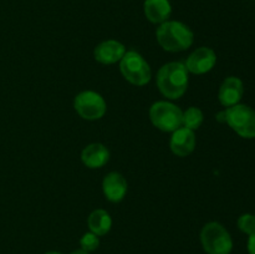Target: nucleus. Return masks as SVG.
I'll list each match as a JSON object with an SVG mask.
<instances>
[{
    "label": "nucleus",
    "mask_w": 255,
    "mask_h": 254,
    "mask_svg": "<svg viewBox=\"0 0 255 254\" xmlns=\"http://www.w3.org/2000/svg\"><path fill=\"white\" fill-rule=\"evenodd\" d=\"M157 87L164 97L181 99L188 87V71L183 62L173 61L164 64L157 72Z\"/></svg>",
    "instance_id": "nucleus-1"
},
{
    "label": "nucleus",
    "mask_w": 255,
    "mask_h": 254,
    "mask_svg": "<svg viewBox=\"0 0 255 254\" xmlns=\"http://www.w3.org/2000/svg\"><path fill=\"white\" fill-rule=\"evenodd\" d=\"M156 37L163 50L169 52H179L192 46L194 34L183 22L167 20L159 24L156 31Z\"/></svg>",
    "instance_id": "nucleus-2"
},
{
    "label": "nucleus",
    "mask_w": 255,
    "mask_h": 254,
    "mask_svg": "<svg viewBox=\"0 0 255 254\" xmlns=\"http://www.w3.org/2000/svg\"><path fill=\"white\" fill-rule=\"evenodd\" d=\"M203 249L208 254H231L233 239L229 232L218 222H209L201 232Z\"/></svg>",
    "instance_id": "nucleus-3"
},
{
    "label": "nucleus",
    "mask_w": 255,
    "mask_h": 254,
    "mask_svg": "<svg viewBox=\"0 0 255 254\" xmlns=\"http://www.w3.org/2000/svg\"><path fill=\"white\" fill-rule=\"evenodd\" d=\"M121 74L129 84L136 86H144L152 77L151 67L148 62L137 51H126L120 61Z\"/></svg>",
    "instance_id": "nucleus-4"
},
{
    "label": "nucleus",
    "mask_w": 255,
    "mask_h": 254,
    "mask_svg": "<svg viewBox=\"0 0 255 254\" xmlns=\"http://www.w3.org/2000/svg\"><path fill=\"white\" fill-rule=\"evenodd\" d=\"M183 111L168 101H157L149 109V119L154 127L163 132H174L182 127Z\"/></svg>",
    "instance_id": "nucleus-5"
},
{
    "label": "nucleus",
    "mask_w": 255,
    "mask_h": 254,
    "mask_svg": "<svg viewBox=\"0 0 255 254\" xmlns=\"http://www.w3.org/2000/svg\"><path fill=\"white\" fill-rule=\"evenodd\" d=\"M227 121L232 129L247 139L255 138V110L248 105L238 104L226 109Z\"/></svg>",
    "instance_id": "nucleus-6"
},
{
    "label": "nucleus",
    "mask_w": 255,
    "mask_h": 254,
    "mask_svg": "<svg viewBox=\"0 0 255 254\" xmlns=\"http://www.w3.org/2000/svg\"><path fill=\"white\" fill-rule=\"evenodd\" d=\"M74 107L82 119L89 121L102 119L107 110L104 97L95 91H82L76 95Z\"/></svg>",
    "instance_id": "nucleus-7"
},
{
    "label": "nucleus",
    "mask_w": 255,
    "mask_h": 254,
    "mask_svg": "<svg viewBox=\"0 0 255 254\" xmlns=\"http://www.w3.org/2000/svg\"><path fill=\"white\" fill-rule=\"evenodd\" d=\"M217 64V55L211 47L202 46L194 50L184 62L187 71L194 75H203L211 71Z\"/></svg>",
    "instance_id": "nucleus-8"
},
{
    "label": "nucleus",
    "mask_w": 255,
    "mask_h": 254,
    "mask_svg": "<svg viewBox=\"0 0 255 254\" xmlns=\"http://www.w3.org/2000/svg\"><path fill=\"white\" fill-rule=\"evenodd\" d=\"M244 95V84L239 77L229 76L219 87L218 99L224 107H232L241 102Z\"/></svg>",
    "instance_id": "nucleus-9"
},
{
    "label": "nucleus",
    "mask_w": 255,
    "mask_h": 254,
    "mask_svg": "<svg viewBox=\"0 0 255 254\" xmlns=\"http://www.w3.org/2000/svg\"><path fill=\"white\" fill-rule=\"evenodd\" d=\"M197 139L194 131L182 126L174 132H172L169 147L176 156L186 157L194 151Z\"/></svg>",
    "instance_id": "nucleus-10"
},
{
    "label": "nucleus",
    "mask_w": 255,
    "mask_h": 254,
    "mask_svg": "<svg viewBox=\"0 0 255 254\" xmlns=\"http://www.w3.org/2000/svg\"><path fill=\"white\" fill-rule=\"evenodd\" d=\"M126 47L117 40H106L95 47V60L105 65H112L121 61L126 54Z\"/></svg>",
    "instance_id": "nucleus-11"
},
{
    "label": "nucleus",
    "mask_w": 255,
    "mask_h": 254,
    "mask_svg": "<svg viewBox=\"0 0 255 254\" xmlns=\"http://www.w3.org/2000/svg\"><path fill=\"white\" fill-rule=\"evenodd\" d=\"M127 181L119 172H111L106 174L102 181V191L105 197L112 203H119L127 193Z\"/></svg>",
    "instance_id": "nucleus-12"
},
{
    "label": "nucleus",
    "mask_w": 255,
    "mask_h": 254,
    "mask_svg": "<svg viewBox=\"0 0 255 254\" xmlns=\"http://www.w3.org/2000/svg\"><path fill=\"white\" fill-rule=\"evenodd\" d=\"M110 151L102 143H91L81 152V161L89 168H101L109 162Z\"/></svg>",
    "instance_id": "nucleus-13"
},
{
    "label": "nucleus",
    "mask_w": 255,
    "mask_h": 254,
    "mask_svg": "<svg viewBox=\"0 0 255 254\" xmlns=\"http://www.w3.org/2000/svg\"><path fill=\"white\" fill-rule=\"evenodd\" d=\"M143 12L151 22L162 24L171 16L172 5L169 0H144Z\"/></svg>",
    "instance_id": "nucleus-14"
},
{
    "label": "nucleus",
    "mask_w": 255,
    "mask_h": 254,
    "mask_svg": "<svg viewBox=\"0 0 255 254\" xmlns=\"http://www.w3.org/2000/svg\"><path fill=\"white\" fill-rule=\"evenodd\" d=\"M87 226H89L90 232L96 236H105L109 233L112 227L111 216L105 209H95L87 218Z\"/></svg>",
    "instance_id": "nucleus-15"
},
{
    "label": "nucleus",
    "mask_w": 255,
    "mask_h": 254,
    "mask_svg": "<svg viewBox=\"0 0 255 254\" xmlns=\"http://www.w3.org/2000/svg\"><path fill=\"white\" fill-rule=\"evenodd\" d=\"M203 112L198 107H189L186 111L183 112V117H182V126L186 127V128L192 129V131H196L201 127L202 122H203Z\"/></svg>",
    "instance_id": "nucleus-16"
},
{
    "label": "nucleus",
    "mask_w": 255,
    "mask_h": 254,
    "mask_svg": "<svg viewBox=\"0 0 255 254\" xmlns=\"http://www.w3.org/2000/svg\"><path fill=\"white\" fill-rule=\"evenodd\" d=\"M237 224H238V228L241 229L243 233L251 236L252 233H254L255 232V216L252 213L242 214V216L238 218Z\"/></svg>",
    "instance_id": "nucleus-17"
},
{
    "label": "nucleus",
    "mask_w": 255,
    "mask_h": 254,
    "mask_svg": "<svg viewBox=\"0 0 255 254\" xmlns=\"http://www.w3.org/2000/svg\"><path fill=\"white\" fill-rule=\"evenodd\" d=\"M80 244H81V249L86 252H94L99 248L100 246V239L99 236H96L95 233L92 232H87L82 236L81 241H80Z\"/></svg>",
    "instance_id": "nucleus-18"
},
{
    "label": "nucleus",
    "mask_w": 255,
    "mask_h": 254,
    "mask_svg": "<svg viewBox=\"0 0 255 254\" xmlns=\"http://www.w3.org/2000/svg\"><path fill=\"white\" fill-rule=\"evenodd\" d=\"M248 253L255 254V232L252 233L248 238Z\"/></svg>",
    "instance_id": "nucleus-19"
},
{
    "label": "nucleus",
    "mask_w": 255,
    "mask_h": 254,
    "mask_svg": "<svg viewBox=\"0 0 255 254\" xmlns=\"http://www.w3.org/2000/svg\"><path fill=\"white\" fill-rule=\"evenodd\" d=\"M216 120H217V121H218V122H222V124H226V121H227L226 110H224V111L218 112V114L216 115Z\"/></svg>",
    "instance_id": "nucleus-20"
},
{
    "label": "nucleus",
    "mask_w": 255,
    "mask_h": 254,
    "mask_svg": "<svg viewBox=\"0 0 255 254\" xmlns=\"http://www.w3.org/2000/svg\"><path fill=\"white\" fill-rule=\"evenodd\" d=\"M71 254H90L89 252L84 251V249H77V251H74Z\"/></svg>",
    "instance_id": "nucleus-21"
},
{
    "label": "nucleus",
    "mask_w": 255,
    "mask_h": 254,
    "mask_svg": "<svg viewBox=\"0 0 255 254\" xmlns=\"http://www.w3.org/2000/svg\"><path fill=\"white\" fill-rule=\"evenodd\" d=\"M45 254H61V253H59V252H47V253Z\"/></svg>",
    "instance_id": "nucleus-22"
}]
</instances>
